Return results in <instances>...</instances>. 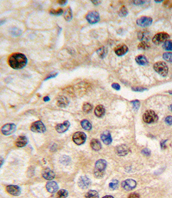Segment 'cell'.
I'll use <instances>...</instances> for the list:
<instances>
[{"mask_svg": "<svg viewBox=\"0 0 172 198\" xmlns=\"http://www.w3.org/2000/svg\"><path fill=\"white\" fill-rule=\"evenodd\" d=\"M27 58L22 53H14L9 58V64L13 69H22L27 64Z\"/></svg>", "mask_w": 172, "mask_h": 198, "instance_id": "obj_1", "label": "cell"}, {"mask_svg": "<svg viewBox=\"0 0 172 198\" xmlns=\"http://www.w3.org/2000/svg\"><path fill=\"white\" fill-rule=\"evenodd\" d=\"M106 166L107 163L105 160L99 159V161H97L96 164H95V172H94V174L97 178H102L104 177Z\"/></svg>", "mask_w": 172, "mask_h": 198, "instance_id": "obj_2", "label": "cell"}, {"mask_svg": "<svg viewBox=\"0 0 172 198\" xmlns=\"http://www.w3.org/2000/svg\"><path fill=\"white\" fill-rule=\"evenodd\" d=\"M154 69L162 77H166L169 72V68L165 62L159 61L154 65Z\"/></svg>", "mask_w": 172, "mask_h": 198, "instance_id": "obj_3", "label": "cell"}, {"mask_svg": "<svg viewBox=\"0 0 172 198\" xmlns=\"http://www.w3.org/2000/svg\"><path fill=\"white\" fill-rule=\"evenodd\" d=\"M143 120L147 124H151L156 123L158 120V116L156 112L152 110L146 111L143 115Z\"/></svg>", "mask_w": 172, "mask_h": 198, "instance_id": "obj_4", "label": "cell"}, {"mask_svg": "<svg viewBox=\"0 0 172 198\" xmlns=\"http://www.w3.org/2000/svg\"><path fill=\"white\" fill-rule=\"evenodd\" d=\"M86 138H87V136L85 133L80 132V131L75 133L72 137L74 142L78 145H81L85 143Z\"/></svg>", "mask_w": 172, "mask_h": 198, "instance_id": "obj_5", "label": "cell"}, {"mask_svg": "<svg viewBox=\"0 0 172 198\" xmlns=\"http://www.w3.org/2000/svg\"><path fill=\"white\" fill-rule=\"evenodd\" d=\"M86 20L90 24H95L97 23L100 20V17H99V14L97 11H90L89 13H87V14L86 15L85 17Z\"/></svg>", "mask_w": 172, "mask_h": 198, "instance_id": "obj_6", "label": "cell"}, {"mask_svg": "<svg viewBox=\"0 0 172 198\" xmlns=\"http://www.w3.org/2000/svg\"><path fill=\"white\" fill-rule=\"evenodd\" d=\"M169 38V35L165 32H162V33H158L155 35L153 38L152 41L153 43L156 44V45H160V43H164V42L167 41V40Z\"/></svg>", "mask_w": 172, "mask_h": 198, "instance_id": "obj_7", "label": "cell"}, {"mask_svg": "<svg viewBox=\"0 0 172 198\" xmlns=\"http://www.w3.org/2000/svg\"><path fill=\"white\" fill-rule=\"evenodd\" d=\"M31 130L33 132L36 133H43L46 131V127L43 123L41 120L34 122L31 126Z\"/></svg>", "mask_w": 172, "mask_h": 198, "instance_id": "obj_8", "label": "cell"}, {"mask_svg": "<svg viewBox=\"0 0 172 198\" xmlns=\"http://www.w3.org/2000/svg\"><path fill=\"white\" fill-rule=\"evenodd\" d=\"M16 130V125L13 123H8L1 127V133L5 136H9L13 134Z\"/></svg>", "mask_w": 172, "mask_h": 198, "instance_id": "obj_9", "label": "cell"}, {"mask_svg": "<svg viewBox=\"0 0 172 198\" xmlns=\"http://www.w3.org/2000/svg\"><path fill=\"white\" fill-rule=\"evenodd\" d=\"M153 22V19L150 17L143 16L137 19L136 23L138 26H142V27H146V26H150Z\"/></svg>", "mask_w": 172, "mask_h": 198, "instance_id": "obj_10", "label": "cell"}, {"mask_svg": "<svg viewBox=\"0 0 172 198\" xmlns=\"http://www.w3.org/2000/svg\"><path fill=\"white\" fill-rule=\"evenodd\" d=\"M137 183L135 180L133 179H127L125 181H124L122 184V188H124V190H131L136 187Z\"/></svg>", "mask_w": 172, "mask_h": 198, "instance_id": "obj_11", "label": "cell"}, {"mask_svg": "<svg viewBox=\"0 0 172 198\" xmlns=\"http://www.w3.org/2000/svg\"><path fill=\"white\" fill-rule=\"evenodd\" d=\"M91 181L88 177L85 176H82L79 178V182H78V185L81 189H86L90 186Z\"/></svg>", "mask_w": 172, "mask_h": 198, "instance_id": "obj_12", "label": "cell"}, {"mask_svg": "<svg viewBox=\"0 0 172 198\" xmlns=\"http://www.w3.org/2000/svg\"><path fill=\"white\" fill-rule=\"evenodd\" d=\"M129 51V48L126 45H119L114 48V52L119 56H124Z\"/></svg>", "mask_w": 172, "mask_h": 198, "instance_id": "obj_13", "label": "cell"}, {"mask_svg": "<svg viewBox=\"0 0 172 198\" xmlns=\"http://www.w3.org/2000/svg\"><path fill=\"white\" fill-rule=\"evenodd\" d=\"M129 152V148L128 147V146L125 145H121L116 147L117 155L120 156V157H124V156L127 155Z\"/></svg>", "mask_w": 172, "mask_h": 198, "instance_id": "obj_14", "label": "cell"}, {"mask_svg": "<svg viewBox=\"0 0 172 198\" xmlns=\"http://www.w3.org/2000/svg\"><path fill=\"white\" fill-rule=\"evenodd\" d=\"M70 127V123L68 120L65 121L62 124H58L56 126V130L58 131V133H64L68 130V129Z\"/></svg>", "mask_w": 172, "mask_h": 198, "instance_id": "obj_15", "label": "cell"}, {"mask_svg": "<svg viewBox=\"0 0 172 198\" xmlns=\"http://www.w3.org/2000/svg\"><path fill=\"white\" fill-rule=\"evenodd\" d=\"M6 191L11 195H14V196H18L20 195L21 193V190L19 186H14V185H10L8 186L6 188Z\"/></svg>", "mask_w": 172, "mask_h": 198, "instance_id": "obj_16", "label": "cell"}, {"mask_svg": "<svg viewBox=\"0 0 172 198\" xmlns=\"http://www.w3.org/2000/svg\"><path fill=\"white\" fill-rule=\"evenodd\" d=\"M101 139L103 142L106 145H110L111 144L112 141V139L111 137V134L108 131H106L101 135Z\"/></svg>", "mask_w": 172, "mask_h": 198, "instance_id": "obj_17", "label": "cell"}, {"mask_svg": "<svg viewBox=\"0 0 172 198\" xmlns=\"http://www.w3.org/2000/svg\"><path fill=\"white\" fill-rule=\"evenodd\" d=\"M46 188H47V190H48V192H49V193H54L58 190V186L56 182L51 181V182H49L47 184V185H46Z\"/></svg>", "mask_w": 172, "mask_h": 198, "instance_id": "obj_18", "label": "cell"}, {"mask_svg": "<svg viewBox=\"0 0 172 198\" xmlns=\"http://www.w3.org/2000/svg\"><path fill=\"white\" fill-rule=\"evenodd\" d=\"M69 100L65 96L59 97L57 99V106L60 108H65L68 106Z\"/></svg>", "mask_w": 172, "mask_h": 198, "instance_id": "obj_19", "label": "cell"}, {"mask_svg": "<svg viewBox=\"0 0 172 198\" xmlns=\"http://www.w3.org/2000/svg\"><path fill=\"white\" fill-rule=\"evenodd\" d=\"M28 143V139L26 136H19L18 139L15 141V145L18 147H22L26 145V144Z\"/></svg>", "mask_w": 172, "mask_h": 198, "instance_id": "obj_20", "label": "cell"}, {"mask_svg": "<svg viewBox=\"0 0 172 198\" xmlns=\"http://www.w3.org/2000/svg\"><path fill=\"white\" fill-rule=\"evenodd\" d=\"M43 177L47 180H52L55 177V174L49 168H46L43 172Z\"/></svg>", "mask_w": 172, "mask_h": 198, "instance_id": "obj_21", "label": "cell"}, {"mask_svg": "<svg viewBox=\"0 0 172 198\" xmlns=\"http://www.w3.org/2000/svg\"><path fill=\"white\" fill-rule=\"evenodd\" d=\"M106 113V109L103 105H98L95 108V114L97 117L101 118Z\"/></svg>", "mask_w": 172, "mask_h": 198, "instance_id": "obj_22", "label": "cell"}, {"mask_svg": "<svg viewBox=\"0 0 172 198\" xmlns=\"http://www.w3.org/2000/svg\"><path fill=\"white\" fill-rule=\"evenodd\" d=\"M90 147L92 149L95 150V151H99L101 149V144L100 141L97 139H92L90 142Z\"/></svg>", "mask_w": 172, "mask_h": 198, "instance_id": "obj_23", "label": "cell"}, {"mask_svg": "<svg viewBox=\"0 0 172 198\" xmlns=\"http://www.w3.org/2000/svg\"><path fill=\"white\" fill-rule=\"evenodd\" d=\"M108 53V49L106 47H101L97 50V54L101 58H104Z\"/></svg>", "mask_w": 172, "mask_h": 198, "instance_id": "obj_24", "label": "cell"}, {"mask_svg": "<svg viewBox=\"0 0 172 198\" xmlns=\"http://www.w3.org/2000/svg\"><path fill=\"white\" fill-rule=\"evenodd\" d=\"M135 61H136L137 63L140 65V66H145L148 63V61H147L146 56H143V55H139L135 58Z\"/></svg>", "mask_w": 172, "mask_h": 198, "instance_id": "obj_25", "label": "cell"}, {"mask_svg": "<svg viewBox=\"0 0 172 198\" xmlns=\"http://www.w3.org/2000/svg\"><path fill=\"white\" fill-rule=\"evenodd\" d=\"M64 18L66 21H70L72 19V11L70 7L67 8L65 11Z\"/></svg>", "mask_w": 172, "mask_h": 198, "instance_id": "obj_26", "label": "cell"}, {"mask_svg": "<svg viewBox=\"0 0 172 198\" xmlns=\"http://www.w3.org/2000/svg\"><path fill=\"white\" fill-rule=\"evenodd\" d=\"M81 125L82 127H83L84 129H85V130H87V131L91 130L92 127L91 123H90V122L87 120H83L81 122Z\"/></svg>", "mask_w": 172, "mask_h": 198, "instance_id": "obj_27", "label": "cell"}, {"mask_svg": "<svg viewBox=\"0 0 172 198\" xmlns=\"http://www.w3.org/2000/svg\"><path fill=\"white\" fill-rule=\"evenodd\" d=\"M85 198H99V193L96 190H89L87 193L85 194Z\"/></svg>", "mask_w": 172, "mask_h": 198, "instance_id": "obj_28", "label": "cell"}, {"mask_svg": "<svg viewBox=\"0 0 172 198\" xmlns=\"http://www.w3.org/2000/svg\"><path fill=\"white\" fill-rule=\"evenodd\" d=\"M149 34L146 31H141L138 33V38L140 41H144V42H146L149 39Z\"/></svg>", "mask_w": 172, "mask_h": 198, "instance_id": "obj_29", "label": "cell"}, {"mask_svg": "<svg viewBox=\"0 0 172 198\" xmlns=\"http://www.w3.org/2000/svg\"><path fill=\"white\" fill-rule=\"evenodd\" d=\"M68 196V192L65 190H60L58 192H57L56 197V198H66Z\"/></svg>", "mask_w": 172, "mask_h": 198, "instance_id": "obj_30", "label": "cell"}, {"mask_svg": "<svg viewBox=\"0 0 172 198\" xmlns=\"http://www.w3.org/2000/svg\"><path fill=\"white\" fill-rule=\"evenodd\" d=\"M92 108H93L92 105L90 103H87V102H86V103H84L83 105V107H82V108H83V111L86 113H90L92 110Z\"/></svg>", "mask_w": 172, "mask_h": 198, "instance_id": "obj_31", "label": "cell"}, {"mask_svg": "<svg viewBox=\"0 0 172 198\" xmlns=\"http://www.w3.org/2000/svg\"><path fill=\"white\" fill-rule=\"evenodd\" d=\"M163 48L167 51H172V41H167L164 43Z\"/></svg>", "mask_w": 172, "mask_h": 198, "instance_id": "obj_32", "label": "cell"}, {"mask_svg": "<svg viewBox=\"0 0 172 198\" xmlns=\"http://www.w3.org/2000/svg\"><path fill=\"white\" fill-rule=\"evenodd\" d=\"M162 57H163L164 59L167 61L172 63V53H171V52L164 53Z\"/></svg>", "mask_w": 172, "mask_h": 198, "instance_id": "obj_33", "label": "cell"}, {"mask_svg": "<svg viewBox=\"0 0 172 198\" xmlns=\"http://www.w3.org/2000/svg\"><path fill=\"white\" fill-rule=\"evenodd\" d=\"M118 184H119V182H118L117 180H112L109 184V187L111 190H115L118 187Z\"/></svg>", "mask_w": 172, "mask_h": 198, "instance_id": "obj_34", "label": "cell"}, {"mask_svg": "<svg viewBox=\"0 0 172 198\" xmlns=\"http://www.w3.org/2000/svg\"><path fill=\"white\" fill-rule=\"evenodd\" d=\"M119 16H121V17H125L127 16L128 11H127V8H126V6H123L120 9V10L119 11Z\"/></svg>", "mask_w": 172, "mask_h": 198, "instance_id": "obj_35", "label": "cell"}, {"mask_svg": "<svg viewBox=\"0 0 172 198\" xmlns=\"http://www.w3.org/2000/svg\"><path fill=\"white\" fill-rule=\"evenodd\" d=\"M51 14L54 15V16H60L63 13V10L62 9H58L57 10H54V9H51L50 11Z\"/></svg>", "mask_w": 172, "mask_h": 198, "instance_id": "obj_36", "label": "cell"}, {"mask_svg": "<svg viewBox=\"0 0 172 198\" xmlns=\"http://www.w3.org/2000/svg\"><path fill=\"white\" fill-rule=\"evenodd\" d=\"M138 49H143V50H144V49H148L149 47V44L146 43V42H142V43H140L138 45Z\"/></svg>", "mask_w": 172, "mask_h": 198, "instance_id": "obj_37", "label": "cell"}, {"mask_svg": "<svg viewBox=\"0 0 172 198\" xmlns=\"http://www.w3.org/2000/svg\"><path fill=\"white\" fill-rule=\"evenodd\" d=\"M131 103L133 104V108H134L135 110H138L139 106H140V102H139V100H133V101H131Z\"/></svg>", "mask_w": 172, "mask_h": 198, "instance_id": "obj_38", "label": "cell"}, {"mask_svg": "<svg viewBox=\"0 0 172 198\" xmlns=\"http://www.w3.org/2000/svg\"><path fill=\"white\" fill-rule=\"evenodd\" d=\"M132 90L135 92H144L145 90H147V88H145L144 87H133L132 88Z\"/></svg>", "mask_w": 172, "mask_h": 198, "instance_id": "obj_39", "label": "cell"}, {"mask_svg": "<svg viewBox=\"0 0 172 198\" xmlns=\"http://www.w3.org/2000/svg\"><path fill=\"white\" fill-rule=\"evenodd\" d=\"M142 153L143 155L146 156V157H149V156L151 155V150L148 148H144L142 150Z\"/></svg>", "mask_w": 172, "mask_h": 198, "instance_id": "obj_40", "label": "cell"}, {"mask_svg": "<svg viewBox=\"0 0 172 198\" xmlns=\"http://www.w3.org/2000/svg\"><path fill=\"white\" fill-rule=\"evenodd\" d=\"M165 123L167 124L168 125H172V116H167L165 118Z\"/></svg>", "mask_w": 172, "mask_h": 198, "instance_id": "obj_41", "label": "cell"}, {"mask_svg": "<svg viewBox=\"0 0 172 198\" xmlns=\"http://www.w3.org/2000/svg\"><path fill=\"white\" fill-rule=\"evenodd\" d=\"M164 6L167 8H171L172 7V1H167L164 2Z\"/></svg>", "mask_w": 172, "mask_h": 198, "instance_id": "obj_42", "label": "cell"}, {"mask_svg": "<svg viewBox=\"0 0 172 198\" xmlns=\"http://www.w3.org/2000/svg\"><path fill=\"white\" fill-rule=\"evenodd\" d=\"M112 87L113 88L114 90H119L120 88H121V87H120V85L118 84V83H112Z\"/></svg>", "mask_w": 172, "mask_h": 198, "instance_id": "obj_43", "label": "cell"}, {"mask_svg": "<svg viewBox=\"0 0 172 198\" xmlns=\"http://www.w3.org/2000/svg\"><path fill=\"white\" fill-rule=\"evenodd\" d=\"M58 72H57V73H52V74H51V75H48V77H47V78H46L45 80H48L49 79H51V78H55L56 77L57 75H58Z\"/></svg>", "mask_w": 172, "mask_h": 198, "instance_id": "obj_44", "label": "cell"}, {"mask_svg": "<svg viewBox=\"0 0 172 198\" xmlns=\"http://www.w3.org/2000/svg\"><path fill=\"white\" fill-rule=\"evenodd\" d=\"M129 198H139V194L137 193H131V195L129 196Z\"/></svg>", "mask_w": 172, "mask_h": 198, "instance_id": "obj_45", "label": "cell"}, {"mask_svg": "<svg viewBox=\"0 0 172 198\" xmlns=\"http://www.w3.org/2000/svg\"><path fill=\"white\" fill-rule=\"evenodd\" d=\"M133 3L135 5H142L145 3L144 1H133Z\"/></svg>", "mask_w": 172, "mask_h": 198, "instance_id": "obj_46", "label": "cell"}, {"mask_svg": "<svg viewBox=\"0 0 172 198\" xmlns=\"http://www.w3.org/2000/svg\"><path fill=\"white\" fill-rule=\"evenodd\" d=\"M166 142H167V140H163V141H162L161 142H160V147H161V148H162V149H165L166 148V145H165Z\"/></svg>", "mask_w": 172, "mask_h": 198, "instance_id": "obj_47", "label": "cell"}, {"mask_svg": "<svg viewBox=\"0 0 172 198\" xmlns=\"http://www.w3.org/2000/svg\"><path fill=\"white\" fill-rule=\"evenodd\" d=\"M58 3L60 5H65V4L68 3V1H58Z\"/></svg>", "mask_w": 172, "mask_h": 198, "instance_id": "obj_48", "label": "cell"}, {"mask_svg": "<svg viewBox=\"0 0 172 198\" xmlns=\"http://www.w3.org/2000/svg\"><path fill=\"white\" fill-rule=\"evenodd\" d=\"M49 100H50V98H49V97H48V96L45 97V98H44V101H45V102H49Z\"/></svg>", "mask_w": 172, "mask_h": 198, "instance_id": "obj_49", "label": "cell"}, {"mask_svg": "<svg viewBox=\"0 0 172 198\" xmlns=\"http://www.w3.org/2000/svg\"><path fill=\"white\" fill-rule=\"evenodd\" d=\"M92 2L94 3V4L98 5V4H99L101 3V1H92Z\"/></svg>", "mask_w": 172, "mask_h": 198, "instance_id": "obj_50", "label": "cell"}, {"mask_svg": "<svg viewBox=\"0 0 172 198\" xmlns=\"http://www.w3.org/2000/svg\"><path fill=\"white\" fill-rule=\"evenodd\" d=\"M103 198H114L113 197H112V196H110V195H107V196H105V197H104Z\"/></svg>", "mask_w": 172, "mask_h": 198, "instance_id": "obj_51", "label": "cell"}, {"mask_svg": "<svg viewBox=\"0 0 172 198\" xmlns=\"http://www.w3.org/2000/svg\"><path fill=\"white\" fill-rule=\"evenodd\" d=\"M162 1H155V2L156 3H161Z\"/></svg>", "mask_w": 172, "mask_h": 198, "instance_id": "obj_52", "label": "cell"}, {"mask_svg": "<svg viewBox=\"0 0 172 198\" xmlns=\"http://www.w3.org/2000/svg\"><path fill=\"white\" fill-rule=\"evenodd\" d=\"M169 109L171 110V111H172V104H171V105H170V106H169Z\"/></svg>", "mask_w": 172, "mask_h": 198, "instance_id": "obj_53", "label": "cell"}, {"mask_svg": "<svg viewBox=\"0 0 172 198\" xmlns=\"http://www.w3.org/2000/svg\"><path fill=\"white\" fill-rule=\"evenodd\" d=\"M169 94L172 95V91H169Z\"/></svg>", "mask_w": 172, "mask_h": 198, "instance_id": "obj_54", "label": "cell"}]
</instances>
